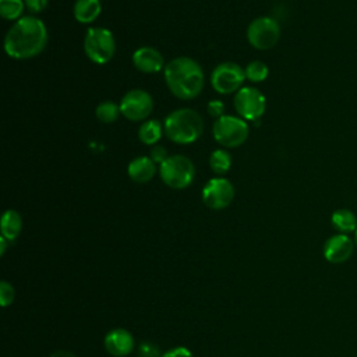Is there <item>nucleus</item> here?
<instances>
[{"instance_id": "9d476101", "label": "nucleus", "mask_w": 357, "mask_h": 357, "mask_svg": "<svg viewBox=\"0 0 357 357\" xmlns=\"http://www.w3.org/2000/svg\"><path fill=\"white\" fill-rule=\"evenodd\" d=\"M234 198V187L225 177H213L206 181L202 188L204 204L213 211H220L227 208Z\"/></svg>"}, {"instance_id": "ddd939ff", "label": "nucleus", "mask_w": 357, "mask_h": 357, "mask_svg": "<svg viewBox=\"0 0 357 357\" xmlns=\"http://www.w3.org/2000/svg\"><path fill=\"white\" fill-rule=\"evenodd\" d=\"M103 344L109 354L114 357H124L134 350L135 340L127 329L116 328L106 333L103 339Z\"/></svg>"}, {"instance_id": "aec40b11", "label": "nucleus", "mask_w": 357, "mask_h": 357, "mask_svg": "<svg viewBox=\"0 0 357 357\" xmlns=\"http://www.w3.org/2000/svg\"><path fill=\"white\" fill-rule=\"evenodd\" d=\"M209 166L218 176H223L231 167V155L225 149H216L209 156Z\"/></svg>"}, {"instance_id": "4468645a", "label": "nucleus", "mask_w": 357, "mask_h": 357, "mask_svg": "<svg viewBox=\"0 0 357 357\" xmlns=\"http://www.w3.org/2000/svg\"><path fill=\"white\" fill-rule=\"evenodd\" d=\"M132 64L134 67L145 74L159 73L165 68V60L159 50L151 46L138 47L132 54Z\"/></svg>"}, {"instance_id": "7c9ffc66", "label": "nucleus", "mask_w": 357, "mask_h": 357, "mask_svg": "<svg viewBox=\"0 0 357 357\" xmlns=\"http://www.w3.org/2000/svg\"><path fill=\"white\" fill-rule=\"evenodd\" d=\"M6 247H7V240L1 236V237H0V254H1V255L6 252Z\"/></svg>"}, {"instance_id": "39448f33", "label": "nucleus", "mask_w": 357, "mask_h": 357, "mask_svg": "<svg viewBox=\"0 0 357 357\" xmlns=\"http://www.w3.org/2000/svg\"><path fill=\"white\" fill-rule=\"evenodd\" d=\"M84 52L95 64H106L116 52V40L113 33L102 26L89 28L84 38Z\"/></svg>"}, {"instance_id": "a211bd4d", "label": "nucleus", "mask_w": 357, "mask_h": 357, "mask_svg": "<svg viewBox=\"0 0 357 357\" xmlns=\"http://www.w3.org/2000/svg\"><path fill=\"white\" fill-rule=\"evenodd\" d=\"M332 226L342 234L357 230L356 215L349 209H336L331 216Z\"/></svg>"}, {"instance_id": "c756f323", "label": "nucleus", "mask_w": 357, "mask_h": 357, "mask_svg": "<svg viewBox=\"0 0 357 357\" xmlns=\"http://www.w3.org/2000/svg\"><path fill=\"white\" fill-rule=\"evenodd\" d=\"M49 357H77V356L73 354L71 351H67V350H57V351L52 353Z\"/></svg>"}, {"instance_id": "f03ea898", "label": "nucleus", "mask_w": 357, "mask_h": 357, "mask_svg": "<svg viewBox=\"0 0 357 357\" xmlns=\"http://www.w3.org/2000/svg\"><path fill=\"white\" fill-rule=\"evenodd\" d=\"M163 77L170 92L183 100L197 98L204 88V71L190 57H176L163 68Z\"/></svg>"}, {"instance_id": "393cba45", "label": "nucleus", "mask_w": 357, "mask_h": 357, "mask_svg": "<svg viewBox=\"0 0 357 357\" xmlns=\"http://www.w3.org/2000/svg\"><path fill=\"white\" fill-rule=\"evenodd\" d=\"M162 353L156 347V344L151 342H142L138 346V357H160Z\"/></svg>"}, {"instance_id": "f3484780", "label": "nucleus", "mask_w": 357, "mask_h": 357, "mask_svg": "<svg viewBox=\"0 0 357 357\" xmlns=\"http://www.w3.org/2000/svg\"><path fill=\"white\" fill-rule=\"evenodd\" d=\"M22 230V218L14 209H7L1 216V236L7 241H14Z\"/></svg>"}, {"instance_id": "412c9836", "label": "nucleus", "mask_w": 357, "mask_h": 357, "mask_svg": "<svg viewBox=\"0 0 357 357\" xmlns=\"http://www.w3.org/2000/svg\"><path fill=\"white\" fill-rule=\"evenodd\" d=\"M95 114H96L98 120L102 121V123H106V124L113 123L121 114L120 105H117V103H114L112 100H105V102H102V103H99L96 106Z\"/></svg>"}, {"instance_id": "20e7f679", "label": "nucleus", "mask_w": 357, "mask_h": 357, "mask_svg": "<svg viewBox=\"0 0 357 357\" xmlns=\"http://www.w3.org/2000/svg\"><path fill=\"white\" fill-rule=\"evenodd\" d=\"M159 176L167 187L183 190L192 183L195 167L190 158L184 155H172L159 165Z\"/></svg>"}, {"instance_id": "4be33fe9", "label": "nucleus", "mask_w": 357, "mask_h": 357, "mask_svg": "<svg viewBox=\"0 0 357 357\" xmlns=\"http://www.w3.org/2000/svg\"><path fill=\"white\" fill-rule=\"evenodd\" d=\"M24 0H0V14L7 21H18L24 11Z\"/></svg>"}, {"instance_id": "2eb2a0df", "label": "nucleus", "mask_w": 357, "mask_h": 357, "mask_svg": "<svg viewBox=\"0 0 357 357\" xmlns=\"http://www.w3.org/2000/svg\"><path fill=\"white\" fill-rule=\"evenodd\" d=\"M127 173L135 183H148L156 173V163L149 156H138L128 163Z\"/></svg>"}, {"instance_id": "f8f14e48", "label": "nucleus", "mask_w": 357, "mask_h": 357, "mask_svg": "<svg viewBox=\"0 0 357 357\" xmlns=\"http://www.w3.org/2000/svg\"><path fill=\"white\" fill-rule=\"evenodd\" d=\"M354 244L347 234H335L329 237L324 244V257L332 264H340L347 261L353 254Z\"/></svg>"}, {"instance_id": "6ab92c4d", "label": "nucleus", "mask_w": 357, "mask_h": 357, "mask_svg": "<svg viewBox=\"0 0 357 357\" xmlns=\"http://www.w3.org/2000/svg\"><path fill=\"white\" fill-rule=\"evenodd\" d=\"M163 127L158 120H145L139 130H138V138L145 145H155L163 132Z\"/></svg>"}, {"instance_id": "dca6fc26", "label": "nucleus", "mask_w": 357, "mask_h": 357, "mask_svg": "<svg viewBox=\"0 0 357 357\" xmlns=\"http://www.w3.org/2000/svg\"><path fill=\"white\" fill-rule=\"evenodd\" d=\"M74 18L81 24L93 22L102 13L100 0H77L74 4Z\"/></svg>"}, {"instance_id": "2f4dec72", "label": "nucleus", "mask_w": 357, "mask_h": 357, "mask_svg": "<svg viewBox=\"0 0 357 357\" xmlns=\"http://www.w3.org/2000/svg\"><path fill=\"white\" fill-rule=\"evenodd\" d=\"M354 241H356V245H357V230H356V236H354Z\"/></svg>"}, {"instance_id": "a878e982", "label": "nucleus", "mask_w": 357, "mask_h": 357, "mask_svg": "<svg viewBox=\"0 0 357 357\" xmlns=\"http://www.w3.org/2000/svg\"><path fill=\"white\" fill-rule=\"evenodd\" d=\"M206 110H208V114H209L211 117L219 119L220 116H223V112H225V105H223V102H220V100L215 99V100H211V102H208Z\"/></svg>"}, {"instance_id": "bb28decb", "label": "nucleus", "mask_w": 357, "mask_h": 357, "mask_svg": "<svg viewBox=\"0 0 357 357\" xmlns=\"http://www.w3.org/2000/svg\"><path fill=\"white\" fill-rule=\"evenodd\" d=\"M149 158H151L155 163L162 165V163L169 158V155H167V152H166L165 146H162V145H156V146H153V148L151 149V155H149Z\"/></svg>"}, {"instance_id": "b1692460", "label": "nucleus", "mask_w": 357, "mask_h": 357, "mask_svg": "<svg viewBox=\"0 0 357 357\" xmlns=\"http://www.w3.org/2000/svg\"><path fill=\"white\" fill-rule=\"evenodd\" d=\"M14 287L11 283L1 280L0 282V304L1 307H8L14 301Z\"/></svg>"}, {"instance_id": "423d86ee", "label": "nucleus", "mask_w": 357, "mask_h": 357, "mask_svg": "<svg viewBox=\"0 0 357 357\" xmlns=\"http://www.w3.org/2000/svg\"><path fill=\"white\" fill-rule=\"evenodd\" d=\"M212 134L215 141L223 148H236L248 138V124L241 117L223 114L215 120Z\"/></svg>"}, {"instance_id": "9b49d317", "label": "nucleus", "mask_w": 357, "mask_h": 357, "mask_svg": "<svg viewBox=\"0 0 357 357\" xmlns=\"http://www.w3.org/2000/svg\"><path fill=\"white\" fill-rule=\"evenodd\" d=\"M121 114L130 121H142L153 110V99L144 89L128 91L120 102Z\"/></svg>"}, {"instance_id": "f257e3e1", "label": "nucleus", "mask_w": 357, "mask_h": 357, "mask_svg": "<svg viewBox=\"0 0 357 357\" xmlns=\"http://www.w3.org/2000/svg\"><path fill=\"white\" fill-rule=\"evenodd\" d=\"M47 43V29L36 17H21L8 29L4 38L6 53L17 60L38 56Z\"/></svg>"}, {"instance_id": "cd10ccee", "label": "nucleus", "mask_w": 357, "mask_h": 357, "mask_svg": "<svg viewBox=\"0 0 357 357\" xmlns=\"http://www.w3.org/2000/svg\"><path fill=\"white\" fill-rule=\"evenodd\" d=\"M160 357H194V356L187 347L178 346V347H174V349H170V350L162 353Z\"/></svg>"}, {"instance_id": "6e6552de", "label": "nucleus", "mask_w": 357, "mask_h": 357, "mask_svg": "<svg viewBox=\"0 0 357 357\" xmlns=\"http://www.w3.org/2000/svg\"><path fill=\"white\" fill-rule=\"evenodd\" d=\"M244 79V68L234 61L220 63L215 67L211 75L212 88L222 95H229L241 89Z\"/></svg>"}, {"instance_id": "1a4fd4ad", "label": "nucleus", "mask_w": 357, "mask_h": 357, "mask_svg": "<svg viewBox=\"0 0 357 357\" xmlns=\"http://www.w3.org/2000/svg\"><path fill=\"white\" fill-rule=\"evenodd\" d=\"M234 109L245 121H254L262 117L266 109V99L262 92L254 86H243L234 95Z\"/></svg>"}, {"instance_id": "0eeeda50", "label": "nucleus", "mask_w": 357, "mask_h": 357, "mask_svg": "<svg viewBox=\"0 0 357 357\" xmlns=\"http://www.w3.org/2000/svg\"><path fill=\"white\" fill-rule=\"evenodd\" d=\"M280 38V26L271 17H258L251 21L247 28V39L250 45L258 50L273 47Z\"/></svg>"}, {"instance_id": "c85d7f7f", "label": "nucleus", "mask_w": 357, "mask_h": 357, "mask_svg": "<svg viewBox=\"0 0 357 357\" xmlns=\"http://www.w3.org/2000/svg\"><path fill=\"white\" fill-rule=\"evenodd\" d=\"M24 3H25L26 8L31 13L36 14V13H40V11H43L46 8L49 0H24Z\"/></svg>"}, {"instance_id": "5701e85b", "label": "nucleus", "mask_w": 357, "mask_h": 357, "mask_svg": "<svg viewBox=\"0 0 357 357\" xmlns=\"http://www.w3.org/2000/svg\"><path fill=\"white\" fill-rule=\"evenodd\" d=\"M244 73H245V78L248 81H251V82H261V81H264L268 77L269 68H268V66L264 61L252 60V61H250L245 66Z\"/></svg>"}, {"instance_id": "7ed1b4c3", "label": "nucleus", "mask_w": 357, "mask_h": 357, "mask_svg": "<svg viewBox=\"0 0 357 357\" xmlns=\"http://www.w3.org/2000/svg\"><path fill=\"white\" fill-rule=\"evenodd\" d=\"M166 137L180 145L195 142L204 130V121L198 112L192 109H177L169 113L163 123Z\"/></svg>"}]
</instances>
